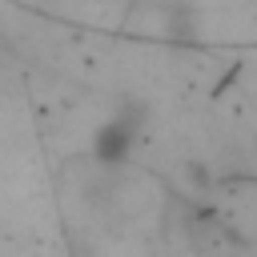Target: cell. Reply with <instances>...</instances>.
I'll return each mask as SVG.
<instances>
[{"label":"cell","instance_id":"6da1fadb","mask_svg":"<svg viewBox=\"0 0 257 257\" xmlns=\"http://www.w3.org/2000/svg\"><path fill=\"white\" fill-rule=\"evenodd\" d=\"M137 133H141V128H137L133 120H124V116H116V120L100 124V128H96V137H92V157H96L100 165H120V161L128 157V149H133Z\"/></svg>","mask_w":257,"mask_h":257}]
</instances>
